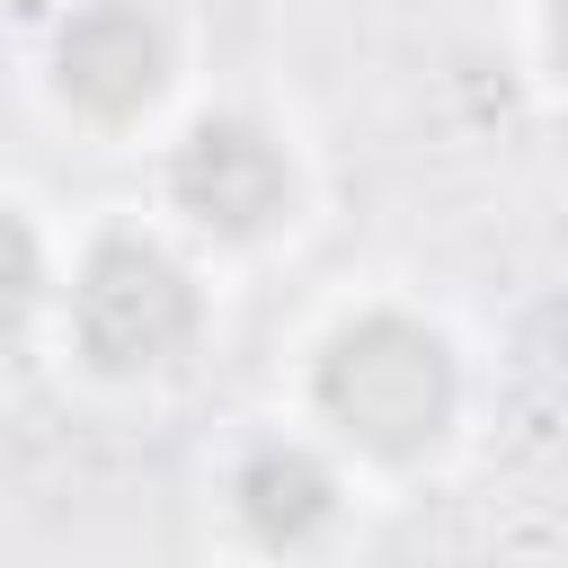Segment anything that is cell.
Listing matches in <instances>:
<instances>
[{
    "label": "cell",
    "mask_w": 568,
    "mask_h": 568,
    "mask_svg": "<svg viewBox=\"0 0 568 568\" xmlns=\"http://www.w3.org/2000/svg\"><path fill=\"white\" fill-rule=\"evenodd\" d=\"M311 399H320V417H328L355 453H373V462H417V453L444 444V426H453V408H462V364H453V346H444L426 320H408V311H364V320H346V328L320 346Z\"/></svg>",
    "instance_id": "cell-1"
},
{
    "label": "cell",
    "mask_w": 568,
    "mask_h": 568,
    "mask_svg": "<svg viewBox=\"0 0 568 568\" xmlns=\"http://www.w3.org/2000/svg\"><path fill=\"white\" fill-rule=\"evenodd\" d=\"M195 275L142 240V231H106L80 275H71V337L98 373H160L195 346Z\"/></svg>",
    "instance_id": "cell-2"
},
{
    "label": "cell",
    "mask_w": 568,
    "mask_h": 568,
    "mask_svg": "<svg viewBox=\"0 0 568 568\" xmlns=\"http://www.w3.org/2000/svg\"><path fill=\"white\" fill-rule=\"evenodd\" d=\"M169 195L213 240H266L293 213V160L257 115H195L169 151Z\"/></svg>",
    "instance_id": "cell-3"
},
{
    "label": "cell",
    "mask_w": 568,
    "mask_h": 568,
    "mask_svg": "<svg viewBox=\"0 0 568 568\" xmlns=\"http://www.w3.org/2000/svg\"><path fill=\"white\" fill-rule=\"evenodd\" d=\"M53 89L89 124H133L169 89V27L142 0H80L53 27Z\"/></svg>",
    "instance_id": "cell-4"
},
{
    "label": "cell",
    "mask_w": 568,
    "mask_h": 568,
    "mask_svg": "<svg viewBox=\"0 0 568 568\" xmlns=\"http://www.w3.org/2000/svg\"><path fill=\"white\" fill-rule=\"evenodd\" d=\"M231 515L257 550H302L337 524V470L311 444H257L231 470Z\"/></svg>",
    "instance_id": "cell-5"
},
{
    "label": "cell",
    "mask_w": 568,
    "mask_h": 568,
    "mask_svg": "<svg viewBox=\"0 0 568 568\" xmlns=\"http://www.w3.org/2000/svg\"><path fill=\"white\" fill-rule=\"evenodd\" d=\"M36 293H44V248H36L27 213H9V204H0V355L18 346V328H27Z\"/></svg>",
    "instance_id": "cell-6"
}]
</instances>
